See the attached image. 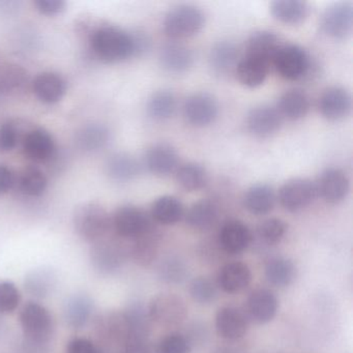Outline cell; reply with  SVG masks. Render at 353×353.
Masks as SVG:
<instances>
[{"mask_svg": "<svg viewBox=\"0 0 353 353\" xmlns=\"http://www.w3.org/2000/svg\"><path fill=\"white\" fill-rule=\"evenodd\" d=\"M295 266L287 258L276 257L270 260L265 266V278L276 287L289 286L295 278Z\"/></svg>", "mask_w": 353, "mask_h": 353, "instance_id": "cell-38", "label": "cell"}, {"mask_svg": "<svg viewBox=\"0 0 353 353\" xmlns=\"http://www.w3.org/2000/svg\"><path fill=\"white\" fill-rule=\"evenodd\" d=\"M278 73L287 80H299L307 75L311 65L309 54L295 44L282 45L272 61Z\"/></svg>", "mask_w": 353, "mask_h": 353, "instance_id": "cell-9", "label": "cell"}, {"mask_svg": "<svg viewBox=\"0 0 353 353\" xmlns=\"http://www.w3.org/2000/svg\"><path fill=\"white\" fill-rule=\"evenodd\" d=\"M270 63L256 57L245 55L237 63V79L243 85L250 88H258L264 83L270 72Z\"/></svg>", "mask_w": 353, "mask_h": 353, "instance_id": "cell-26", "label": "cell"}, {"mask_svg": "<svg viewBox=\"0 0 353 353\" xmlns=\"http://www.w3.org/2000/svg\"><path fill=\"white\" fill-rule=\"evenodd\" d=\"M55 150L54 139L48 131L34 129L24 138L23 150L26 156L36 162L48 160Z\"/></svg>", "mask_w": 353, "mask_h": 353, "instance_id": "cell-24", "label": "cell"}, {"mask_svg": "<svg viewBox=\"0 0 353 353\" xmlns=\"http://www.w3.org/2000/svg\"><path fill=\"white\" fill-rule=\"evenodd\" d=\"M257 232L264 243L276 245L284 239L287 232V224L281 219H268L260 223Z\"/></svg>", "mask_w": 353, "mask_h": 353, "instance_id": "cell-45", "label": "cell"}, {"mask_svg": "<svg viewBox=\"0 0 353 353\" xmlns=\"http://www.w3.org/2000/svg\"><path fill=\"white\" fill-rule=\"evenodd\" d=\"M194 59L193 51L181 43H168L160 51L161 65L170 73L187 72L193 65Z\"/></svg>", "mask_w": 353, "mask_h": 353, "instance_id": "cell-21", "label": "cell"}, {"mask_svg": "<svg viewBox=\"0 0 353 353\" xmlns=\"http://www.w3.org/2000/svg\"><path fill=\"white\" fill-rule=\"evenodd\" d=\"M322 32L334 39L350 36L353 28V3L342 0L330 5L323 12L320 20Z\"/></svg>", "mask_w": 353, "mask_h": 353, "instance_id": "cell-10", "label": "cell"}, {"mask_svg": "<svg viewBox=\"0 0 353 353\" xmlns=\"http://www.w3.org/2000/svg\"><path fill=\"white\" fill-rule=\"evenodd\" d=\"M216 353H234V351L229 350V349H220Z\"/></svg>", "mask_w": 353, "mask_h": 353, "instance_id": "cell-54", "label": "cell"}, {"mask_svg": "<svg viewBox=\"0 0 353 353\" xmlns=\"http://www.w3.org/2000/svg\"><path fill=\"white\" fill-rule=\"evenodd\" d=\"M317 192L324 201L336 204L348 195L350 181L344 171L338 168H328L322 172L318 183Z\"/></svg>", "mask_w": 353, "mask_h": 353, "instance_id": "cell-14", "label": "cell"}, {"mask_svg": "<svg viewBox=\"0 0 353 353\" xmlns=\"http://www.w3.org/2000/svg\"><path fill=\"white\" fill-rule=\"evenodd\" d=\"M57 285V274L50 268H37L26 274L24 288L30 296L43 299L51 294Z\"/></svg>", "mask_w": 353, "mask_h": 353, "instance_id": "cell-29", "label": "cell"}, {"mask_svg": "<svg viewBox=\"0 0 353 353\" xmlns=\"http://www.w3.org/2000/svg\"><path fill=\"white\" fill-rule=\"evenodd\" d=\"M159 278L168 284H179L185 280L188 268L179 257L171 256L161 261L158 268Z\"/></svg>", "mask_w": 353, "mask_h": 353, "instance_id": "cell-42", "label": "cell"}, {"mask_svg": "<svg viewBox=\"0 0 353 353\" xmlns=\"http://www.w3.org/2000/svg\"><path fill=\"white\" fill-rule=\"evenodd\" d=\"M177 102L174 94L170 90H159L154 92L148 103V115L154 121H167L176 111Z\"/></svg>", "mask_w": 353, "mask_h": 353, "instance_id": "cell-37", "label": "cell"}, {"mask_svg": "<svg viewBox=\"0 0 353 353\" xmlns=\"http://www.w3.org/2000/svg\"><path fill=\"white\" fill-rule=\"evenodd\" d=\"M185 210L179 198L174 196H162L154 201L150 210L152 218L164 225L176 224L183 219Z\"/></svg>", "mask_w": 353, "mask_h": 353, "instance_id": "cell-33", "label": "cell"}, {"mask_svg": "<svg viewBox=\"0 0 353 353\" xmlns=\"http://www.w3.org/2000/svg\"><path fill=\"white\" fill-rule=\"evenodd\" d=\"M152 232L133 239V243L129 247L130 257L139 265H150L156 259L158 243Z\"/></svg>", "mask_w": 353, "mask_h": 353, "instance_id": "cell-41", "label": "cell"}, {"mask_svg": "<svg viewBox=\"0 0 353 353\" xmlns=\"http://www.w3.org/2000/svg\"><path fill=\"white\" fill-rule=\"evenodd\" d=\"M21 303V293L11 281H0V314H11Z\"/></svg>", "mask_w": 353, "mask_h": 353, "instance_id": "cell-46", "label": "cell"}, {"mask_svg": "<svg viewBox=\"0 0 353 353\" xmlns=\"http://www.w3.org/2000/svg\"><path fill=\"white\" fill-rule=\"evenodd\" d=\"M219 218V208L212 200L202 199L195 202L188 210L185 220L195 230L204 231L212 228Z\"/></svg>", "mask_w": 353, "mask_h": 353, "instance_id": "cell-30", "label": "cell"}, {"mask_svg": "<svg viewBox=\"0 0 353 353\" xmlns=\"http://www.w3.org/2000/svg\"><path fill=\"white\" fill-rule=\"evenodd\" d=\"M32 90L41 102L54 104L65 96L67 83L59 74L44 72L39 74L32 82Z\"/></svg>", "mask_w": 353, "mask_h": 353, "instance_id": "cell-19", "label": "cell"}, {"mask_svg": "<svg viewBox=\"0 0 353 353\" xmlns=\"http://www.w3.org/2000/svg\"><path fill=\"white\" fill-rule=\"evenodd\" d=\"M111 229L121 239L133 241L152 232V219L145 210L137 206H121L111 218Z\"/></svg>", "mask_w": 353, "mask_h": 353, "instance_id": "cell-7", "label": "cell"}, {"mask_svg": "<svg viewBox=\"0 0 353 353\" xmlns=\"http://www.w3.org/2000/svg\"><path fill=\"white\" fill-rule=\"evenodd\" d=\"M218 114V101L208 92H195L183 104V117L193 127H208L216 121Z\"/></svg>", "mask_w": 353, "mask_h": 353, "instance_id": "cell-12", "label": "cell"}, {"mask_svg": "<svg viewBox=\"0 0 353 353\" xmlns=\"http://www.w3.org/2000/svg\"><path fill=\"white\" fill-rule=\"evenodd\" d=\"M352 107L350 92L341 86H330L320 97L321 114L328 121H336L348 117Z\"/></svg>", "mask_w": 353, "mask_h": 353, "instance_id": "cell-13", "label": "cell"}, {"mask_svg": "<svg viewBox=\"0 0 353 353\" xmlns=\"http://www.w3.org/2000/svg\"><path fill=\"white\" fill-rule=\"evenodd\" d=\"M144 161L152 174L167 176L176 170L179 158L176 150L170 144L158 143L148 150Z\"/></svg>", "mask_w": 353, "mask_h": 353, "instance_id": "cell-17", "label": "cell"}, {"mask_svg": "<svg viewBox=\"0 0 353 353\" xmlns=\"http://www.w3.org/2000/svg\"><path fill=\"white\" fill-rule=\"evenodd\" d=\"M310 109L309 97L301 90H290L282 94L278 111L282 117L297 121L307 115Z\"/></svg>", "mask_w": 353, "mask_h": 353, "instance_id": "cell-34", "label": "cell"}, {"mask_svg": "<svg viewBox=\"0 0 353 353\" xmlns=\"http://www.w3.org/2000/svg\"><path fill=\"white\" fill-rule=\"evenodd\" d=\"M94 334L103 348L114 353V349L123 348L129 338V327L123 312L110 311L94 318Z\"/></svg>", "mask_w": 353, "mask_h": 353, "instance_id": "cell-4", "label": "cell"}, {"mask_svg": "<svg viewBox=\"0 0 353 353\" xmlns=\"http://www.w3.org/2000/svg\"><path fill=\"white\" fill-rule=\"evenodd\" d=\"M216 330L225 340H239L247 334V317L237 307H221L216 315Z\"/></svg>", "mask_w": 353, "mask_h": 353, "instance_id": "cell-18", "label": "cell"}, {"mask_svg": "<svg viewBox=\"0 0 353 353\" xmlns=\"http://www.w3.org/2000/svg\"><path fill=\"white\" fill-rule=\"evenodd\" d=\"M15 177L9 167L0 164V195L8 193L13 188Z\"/></svg>", "mask_w": 353, "mask_h": 353, "instance_id": "cell-52", "label": "cell"}, {"mask_svg": "<svg viewBox=\"0 0 353 353\" xmlns=\"http://www.w3.org/2000/svg\"><path fill=\"white\" fill-rule=\"evenodd\" d=\"M251 241V231L245 223L239 220L225 223L219 233L221 248L231 255L243 253L248 249Z\"/></svg>", "mask_w": 353, "mask_h": 353, "instance_id": "cell-16", "label": "cell"}, {"mask_svg": "<svg viewBox=\"0 0 353 353\" xmlns=\"http://www.w3.org/2000/svg\"><path fill=\"white\" fill-rule=\"evenodd\" d=\"M129 255V247L121 241L104 237L92 243L90 261L97 272L102 274H112L123 268Z\"/></svg>", "mask_w": 353, "mask_h": 353, "instance_id": "cell-6", "label": "cell"}, {"mask_svg": "<svg viewBox=\"0 0 353 353\" xmlns=\"http://www.w3.org/2000/svg\"><path fill=\"white\" fill-rule=\"evenodd\" d=\"M191 344L181 334H170L163 338L157 346V353H190Z\"/></svg>", "mask_w": 353, "mask_h": 353, "instance_id": "cell-47", "label": "cell"}, {"mask_svg": "<svg viewBox=\"0 0 353 353\" xmlns=\"http://www.w3.org/2000/svg\"><path fill=\"white\" fill-rule=\"evenodd\" d=\"M46 176L42 171L37 168H28L22 172L19 179L20 190L22 193L30 197L42 195L47 189Z\"/></svg>", "mask_w": 353, "mask_h": 353, "instance_id": "cell-43", "label": "cell"}, {"mask_svg": "<svg viewBox=\"0 0 353 353\" xmlns=\"http://www.w3.org/2000/svg\"><path fill=\"white\" fill-rule=\"evenodd\" d=\"M18 141V132L11 123L0 125V152H11Z\"/></svg>", "mask_w": 353, "mask_h": 353, "instance_id": "cell-48", "label": "cell"}, {"mask_svg": "<svg viewBox=\"0 0 353 353\" xmlns=\"http://www.w3.org/2000/svg\"><path fill=\"white\" fill-rule=\"evenodd\" d=\"M125 319L129 327V338L137 340H148L150 334V320L148 309L140 303H133L127 307L125 312ZM127 340V341H128Z\"/></svg>", "mask_w": 353, "mask_h": 353, "instance_id": "cell-35", "label": "cell"}, {"mask_svg": "<svg viewBox=\"0 0 353 353\" xmlns=\"http://www.w3.org/2000/svg\"><path fill=\"white\" fill-rule=\"evenodd\" d=\"M189 291L192 299L200 305H210L218 296V289L214 283L203 276L194 279L190 284Z\"/></svg>", "mask_w": 353, "mask_h": 353, "instance_id": "cell-44", "label": "cell"}, {"mask_svg": "<svg viewBox=\"0 0 353 353\" xmlns=\"http://www.w3.org/2000/svg\"><path fill=\"white\" fill-rule=\"evenodd\" d=\"M28 83L26 70L17 65H5L0 67V96L1 98L21 90Z\"/></svg>", "mask_w": 353, "mask_h": 353, "instance_id": "cell-39", "label": "cell"}, {"mask_svg": "<svg viewBox=\"0 0 353 353\" xmlns=\"http://www.w3.org/2000/svg\"><path fill=\"white\" fill-rule=\"evenodd\" d=\"M317 193V187L313 181L307 179H293L281 187L279 201L285 210L296 212L309 206Z\"/></svg>", "mask_w": 353, "mask_h": 353, "instance_id": "cell-11", "label": "cell"}, {"mask_svg": "<svg viewBox=\"0 0 353 353\" xmlns=\"http://www.w3.org/2000/svg\"><path fill=\"white\" fill-rule=\"evenodd\" d=\"M205 17L199 8L179 5L172 8L165 16L164 32L173 40L190 38L203 28Z\"/></svg>", "mask_w": 353, "mask_h": 353, "instance_id": "cell-3", "label": "cell"}, {"mask_svg": "<svg viewBox=\"0 0 353 353\" xmlns=\"http://www.w3.org/2000/svg\"><path fill=\"white\" fill-rule=\"evenodd\" d=\"M176 181L185 191H198L205 187L208 183V172L197 163H188L177 169Z\"/></svg>", "mask_w": 353, "mask_h": 353, "instance_id": "cell-40", "label": "cell"}, {"mask_svg": "<svg viewBox=\"0 0 353 353\" xmlns=\"http://www.w3.org/2000/svg\"><path fill=\"white\" fill-rule=\"evenodd\" d=\"M281 46L282 44L280 43V39L274 32L259 30L254 32L248 40L245 55L262 59L272 65Z\"/></svg>", "mask_w": 353, "mask_h": 353, "instance_id": "cell-25", "label": "cell"}, {"mask_svg": "<svg viewBox=\"0 0 353 353\" xmlns=\"http://www.w3.org/2000/svg\"><path fill=\"white\" fill-rule=\"evenodd\" d=\"M73 223L77 234L83 241L92 243L106 237L111 229V216L97 202H88L78 206Z\"/></svg>", "mask_w": 353, "mask_h": 353, "instance_id": "cell-2", "label": "cell"}, {"mask_svg": "<svg viewBox=\"0 0 353 353\" xmlns=\"http://www.w3.org/2000/svg\"><path fill=\"white\" fill-rule=\"evenodd\" d=\"M101 347L86 338H75L68 343L65 353H100Z\"/></svg>", "mask_w": 353, "mask_h": 353, "instance_id": "cell-49", "label": "cell"}, {"mask_svg": "<svg viewBox=\"0 0 353 353\" xmlns=\"http://www.w3.org/2000/svg\"><path fill=\"white\" fill-rule=\"evenodd\" d=\"M278 299L272 291L268 289H257L250 294L247 301V309L250 317L257 323H268L272 321L278 312Z\"/></svg>", "mask_w": 353, "mask_h": 353, "instance_id": "cell-20", "label": "cell"}, {"mask_svg": "<svg viewBox=\"0 0 353 353\" xmlns=\"http://www.w3.org/2000/svg\"><path fill=\"white\" fill-rule=\"evenodd\" d=\"M94 313V303L86 294H74L68 299L63 309L65 322L74 330L88 325Z\"/></svg>", "mask_w": 353, "mask_h": 353, "instance_id": "cell-27", "label": "cell"}, {"mask_svg": "<svg viewBox=\"0 0 353 353\" xmlns=\"http://www.w3.org/2000/svg\"><path fill=\"white\" fill-rule=\"evenodd\" d=\"M94 54L107 63L125 61L143 54L150 49V41L143 34H131L117 26H102L90 38Z\"/></svg>", "mask_w": 353, "mask_h": 353, "instance_id": "cell-1", "label": "cell"}, {"mask_svg": "<svg viewBox=\"0 0 353 353\" xmlns=\"http://www.w3.org/2000/svg\"><path fill=\"white\" fill-rule=\"evenodd\" d=\"M106 170L109 176L114 181H129L139 174L140 166L131 154L115 152L107 160Z\"/></svg>", "mask_w": 353, "mask_h": 353, "instance_id": "cell-32", "label": "cell"}, {"mask_svg": "<svg viewBox=\"0 0 353 353\" xmlns=\"http://www.w3.org/2000/svg\"><path fill=\"white\" fill-rule=\"evenodd\" d=\"M110 140V131L101 123H92L82 128L76 135V143L84 152L103 150Z\"/></svg>", "mask_w": 353, "mask_h": 353, "instance_id": "cell-36", "label": "cell"}, {"mask_svg": "<svg viewBox=\"0 0 353 353\" xmlns=\"http://www.w3.org/2000/svg\"><path fill=\"white\" fill-rule=\"evenodd\" d=\"M34 6L42 15L48 17L59 15L65 9V3L63 0H37Z\"/></svg>", "mask_w": 353, "mask_h": 353, "instance_id": "cell-50", "label": "cell"}, {"mask_svg": "<svg viewBox=\"0 0 353 353\" xmlns=\"http://www.w3.org/2000/svg\"><path fill=\"white\" fill-rule=\"evenodd\" d=\"M283 117L278 109L259 106L252 109L247 115L248 130L257 137H270L282 127Z\"/></svg>", "mask_w": 353, "mask_h": 353, "instance_id": "cell-15", "label": "cell"}, {"mask_svg": "<svg viewBox=\"0 0 353 353\" xmlns=\"http://www.w3.org/2000/svg\"><path fill=\"white\" fill-rule=\"evenodd\" d=\"M309 11V5L301 0H276L270 5V13L274 19L285 24L301 23Z\"/></svg>", "mask_w": 353, "mask_h": 353, "instance_id": "cell-31", "label": "cell"}, {"mask_svg": "<svg viewBox=\"0 0 353 353\" xmlns=\"http://www.w3.org/2000/svg\"><path fill=\"white\" fill-rule=\"evenodd\" d=\"M239 57V48L234 43L222 41L216 43L210 50V65L212 71L218 75H228L236 69Z\"/></svg>", "mask_w": 353, "mask_h": 353, "instance_id": "cell-28", "label": "cell"}, {"mask_svg": "<svg viewBox=\"0 0 353 353\" xmlns=\"http://www.w3.org/2000/svg\"><path fill=\"white\" fill-rule=\"evenodd\" d=\"M252 282L249 266L243 262H231L223 266L219 272V286L228 293L241 292Z\"/></svg>", "mask_w": 353, "mask_h": 353, "instance_id": "cell-22", "label": "cell"}, {"mask_svg": "<svg viewBox=\"0 0 353 353\" xmlns=\"http://www.w3.org/2000/svg\"><path fill=\"white\" fill-rule=\"evenodd\" d=\"M22 344V353H48V344L34 342L26 339H24Z\"/></svg>", "mask_w": 353, "mask_h": 353, "instance_id": "cell-53", "label": "cell"}, {"mask_svg": "<svg viewBox=\"0 0 353 353\" xmlns=\"http://www.w3.org/2000/svg\"><path fill=\"white\" fill-rule=\"evenodd\" d=\"M121 353H152V348L148 340L131 339L123 345Z\"/></svg>", "mask_w": 353, "mask_h": 353, "instance_id": "cell-51", "label": "cell"}, {"mask_svg": "<svg viewBox=\"0 0 353 353\" xmlns=\"http://www.w3.org/2000/svg\"><path fill=\"white\" fill-rule=\"evenodd\" d=\"M276 200V193L272 187L266 183H257L245 192L243 206L250 214L264 216L274 210Z\"/></svg>", "mask_w": 353, "mask_h": 353, "instance_id": "cell-23", "label": "cell"}, {"mask_svg": "<svg viewBox=\"0 0 353 353\" xmlns=\"http://www.w3.org/2000/svg\"><path fill=\"white\" fill-rule=\"evenodd\" d=\"M20 324L26 340L48 344L54 330L50 312L37 301H28L22 307Z\"/></svg>", "mask_w": 353, "mask_h": 353, "instance_id": "cell-5", "label": "cell"}, {"mask_svg": "<svg viewBox=\"0 0 353 353\" xmlns=\"http://www.w3.org/2000/svg\"><path fill=\"white\" fill-rule=\"evenodd\" d=\"M152 321L161 326H177L187 318L188 309L185 301L173 293H160L150 301L148 307Z\"/></svg>", "mask_w": 353, "mask_h": 353, "instance_id": "cell-8", "label": "cell"}]
</instances>
